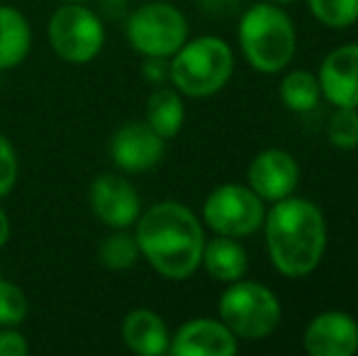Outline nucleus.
Instances as JSON below:
<instances>
[{"instance_id": "1", "label": "nucleus", "mask_w": 358, "mask_h": 356, "mask_svg": "<svg viewBox=\"0 0 358 356\" xmlns=\"http://www.w3.org/2000/svg\"><path fill=\"white\" fill-rule=\"evenodd\" d=\"M139 254L164 278L183 280L198 271L203 262L205 232L200 220L185 205L164 200L137 218Z\"/></svg>"}, {"instance_id": "2", "label": "nucleus", "mask_w": 358, "mask_h": 356, "mask_svg": "<svg viewBox=\"0 0 358 356\" xmlns=\"http://www.w3.org/2000/svg\"><path fill=\"white\" fill-rule=\"evenodd\" d=\"M271 262L287 278H302L320 266L327 252V222L312 200H275L264 220Z\"/></svg>"}, {"instance_id": "3", "label": "nucleus", "mask_w": 358, "mask_h": 356, "mask_svg": "<svg viewBox=\"0 0 358 356\" xmlns=\"http://www.w3.org/2000/svg\"><path fill=\"white\" fill-rule=\"evenodd\" d=\"M239 44L246 62L261 73H280L295 57L292 20L275 3L251 5L239 22Z\"/></svg>"}, {"instance_id": "4", "label": "nucleus", "mask_w": 358, "mask_h": 356, "mask_svg": "<svg viewBox=\"0 0 358 356\" xmlns=\"http://www.w3.org/2000/svg\"><path fill=\"white\" fill-rule=\"evenodd\" d=\"M234 71L231 47L220 37L185 42L171 57V83L188 98H208L229 83Z\"/></svg>"}, {"instance_id": "5", "label": "nucleus", "mask_w": 358, "mask_h": 356, "mask_svg": "<svg viewBox=\"0 0 358 356\" xmlns=\"http://www.w3.org/2000/svg\"><path fill=\"white\" fill-rule=\"evenodd\" d=\"M220 320L241 339H266L280 325V303L271 288L254 280H234L220 295Z\"/></svg>"}, {"instance_id": "6", "label": "nucleus", "mask_w": 358, "mask_h": 356, "mask_svg": "<svg viewBox=\"0 0 358 356\" xmlns=\"http://www.w3.org/2000/svg\"><path fill=\"white\" fill-rule=\"evenodd\" d=\"M127 42L142 57L169 59L188 42V22L176 5L156 0L137 8L127 20Z\"/></svg>"}, {"instance_id": "7", "label": "nucleus", "mask_w": 358, "mask_h": 356, "mask_svg": "<svg viewBox=\"0 0 358 356\" xmlns=\"http://www.w3.org/2000/svg\"><path fill=\"white\" fill-rule=\"evenodd\" d=\"M49 44L69 64H88L105 44V27L98 13L80 3H66L49 20Z\"/></svg>"}, {"instance_id": "8", "label": "nucleus", "mask_w": 358, "mask_h": 356, "mask_svg": "<svg viewBox=\"0 0 358 356\" xmlns=\"http://www.w3.org/2000/svg\"><path fill=\"white\" fill-rule=\"evenodd\" d=\"M203 220L208 227L224 237H249L264 227L266 205L251 188L239 183H224L208 195L203 205Z\"/></svg>"}, {"instance_id": "9", "label": "nucleus", "mask_w": 358, "mask_h": 356, "mask_svg": "<svg viewBox=\"0 0 358 356\" xmlns=\"http://www.w3.org/2000/svg\"><path fill=\"white\" fill-rule=\"evenodd\" d=\"M90 208L103 225L113 229H127L142 213V200L129 180L120 173H100L90 183Z\"/></svg>"}, {"instance_id": "10", "label": "nucleus", "mask_w": 358, "mask_h": 356, "mask_svg": "<svg viewBox=\"0 0 358 356\" xmlns=\"http://www.w3.org/2000/svg\"><path fill=\"white\" fill-rule=\"evenodd\" d=\"M166 154V139L149 127V122H127L113 134L110 157L115 166L127 173H144L159 166Z\"/></svg>"}, {"instance_id": "11", "label": "nucleus", "mask_w": 358, "mask_h": 356, "mask_svg": "<svg viewBox=\"0 0 358 356\" xmlns=\"http://www.w3.org/2000/svg\"><path fill=\"white\" fill-rule=\"evenodd\" d=\"M302 344L312 356H354L358 352V322L349 313L327 310L312 318Z\"/></svg>"}, {"instance_id": "12", "label": "nucleus", "mask_w": 358, "mask_h": 356, "mask_svg": "<svg viewBox=\"0 0 358 356\" xmlns=\"http://www.w3.org/2000/svg\"><path fill=\"white\" fill-rule=\"evenodd\" d=\"M300 180V166L295 157L283 149H266L256 154L249 166V188L266 203H275L292 195Z\"/></svg>"}, {"instance_id": "13", "label": "nucleus", "mask_w": 358, "mask_h": 356, "mask_svg": "<svg viewBox=\"0 0 358 356\" xmlns=\"http://www.w3.org/2000/svg\"><path fill=\"white\" fill-rule=\"evenodd\" d=\"M239 344L222 320L198 318L180 325L171 337L169 352L176 356H234Z\"/></svg>"}, {"instance_id": "14", "label": "nucleus", "mask_w": 358, "mask_h": 356, "mask_svg": "<svg viewBox=\"0 0 358 356\" xmlns=\"http://www.w3.org/2000/svg\"><path fill=\"white\" fill-rule=\"evenodd\" d=\"M320 88L334 108H358V44H346L320 66Z\"/></svg>"}, {"instance_id": "15", "label": "nucleus", "mask_w": 358, "mask_h": 356, "mask_svg": "<svg viewBox=\"0 0 358 356\" xmlns=\"http://www.w3.org/2000/svg\"><path fill=\"white\" fill-rule=\"evenodd\" d=\"M122 339L139 356H161L171 347V332L164 318L149 308L132 310L122 320Z\"/></svg>"}, {"instance_id": "16", "label": "nucleus", "mask_w": 358, "mask_h": 356, "mask_svg": "<svg viewBox=\"0 0 358 356\" xmlns=\"http://www.w3.org/2000/svg\"><path fill=\"white\" fill-rule=\"evenodd\" d=\"M200 264L208 269V273L215 280L234 283V280L244 278L246 269H249V254H246V249L234 237L217 234L215 239L205 242L203 262Z\"/></svg>"}, {"instance_id": "17", "label": "nucleus", "mask_w": 358, "mask_h": 356, "mask_svg": "<svg viewBox=\"0 0 358 356\" xmlns=\"http://www.w3.org/2000/svg\"><path fill=\"white\" fill-rule=\"evenodd\" d=\"M32 49V27L13 5H0V71L15 69Z\"/></svg>"}, {"instance_id": "18", "label": "nucleus", "mask_w": 358, "mask_h": 356, "mask_svg": "<svg viewBox=\"0 0 358 356\" xmlns=\"http://www.w3.org/2000/svg\"><path fill=\"white\" fill-rule=\"evenodd\" d=\"M185 120V105L178 90L173 88H159L149 95L146 103V122L156 134L164 139H173L183 129Z\"/></svg>"}, {"instance_id": "19", "label": "nucleus", "mask_w": 358, "mask_h": 356, "mask_svg": "<svg viewBox=\"0 0 358 356\" xmlns=\"http://www.w3.org/2000/svg\"><path fill=\"white\" fill-rule=\"evenodd\" d=\"M280 100L287 110L292 113H310L317 108L322 98V88L317 76H312L310 71H292L280 81Z\"/></svg>"}, {"instance_id": "20", "label": "nucleus", "mask_w": 358, "mask_h": 356, "mask_svg": "<svg viewBox=\"0 0 358 356\" xmlns=\"http://www.w3.org/2000/svg\"><path fill=\"white\" fill-rule=\"evenodd\" d=\"M139 257L142 254H139L137 237L124 232V229H115L113 234H108L98 249V262L105 269H113V271L132 269Z\"/></svg>"}, {"instance_id": "21", "label": "nucleus", "mask_w": 358, "mask_h": 356, "mask_svg": "<svg viewBox=\"0 0 358 356\" xmlns=\"http://www.w3.org/2000/svg\"><path fill=\"white\" fill-rule=\"evenodd\" d=\"M310 10L322 24L346 29L358 22V0H307Z\"/></svg>"}, {"instance_id": "22", "label": "nucleus", "mask_w": 358, "mask_h": 356, "mask_svg": "<svg viewBox=\"0 0 358 356\" xmlns=\"http://www.w3.org/2000/svg\"><path fill=\"white\" fill-rule=\"evenodd\" d=\"M327 137H329L331 147L351 149L358 147V108H336V113L331 115L329 127H327Z\"/></svg>"}, {"instance_id": "23", "label": "nucleus", "mask_w": 358, "mask_h": 356, "mask_svg": "<svg viewBox=\"0 0 358 356\" xmlns=\"http://www.w3.org/2000/svg\"><path fill=\"white\" fill-rule=\"evenodd\" d=\"M27 318V295L13 280L0 278V327H17Z\"/></svg>"}, {"instance_id": "24", "label": "nucleus", "mask_w": 358, "mask_h": 356, "mask_svg": "<svg viewBox=\"0 0 358 356\" xmlns=\"http://www.w3.org/2000/svg\"><path fill=\"white\" fill-rule=\"evenodd\" d=\"M17 154H15V147L3 132H0V198L10 193L15 188V180H17Z\"/></svg>"}, {"instance_id": "25", "label": "nucleus", "mask_w": 358, "mask_h": 356, "mask_svg": "<svg viewBox=\"0 0 358 356\" xmlns=\"http://www.w3.org/2000/svg\"><path fill=\"white\" fill-rule=\"evenodd\" d=\"M29 344L15 327L0 329V356H27Z\"/></svg>"}, {"instance_id": "26", "label": "nucleus", "mask_w": 358, "mask_h": 356, "mask_svg": "<svg viewBox=\"0 0 358 356\" xmlns=\"http://www.w3.org/2000/svg\"><path fill=\"white\" fill-rule=\"evenodd\" d=\"M142 73H144L146 81L164 83L171 78V62H166V59H161V57H146Z\"/></svg>"}, {"instance_id": "27", "label": "nucleus", "mask_w": 358, "mask_h": 356, "mask_svg": "<svg viewBox=\"0 0 358 356\" xmlns=\"http://www.w3.org/2000/svg\"><path fill=\"white\" fill-rule=\"evenodd\" d=\"M239 0H203V8L215 15H229L236 10Z\"/></svg>"}, {"instance_id": "28", "label": "nucleus", "mask_w": 358, "mask_h": 356, "mask_svg": "<svg viewBox=\"0 0 358 356\" xmlns=\"http://www.w3.org/2000/svg\"><path fill=\"white\" fill-rule=\"evenodd\" d=\"M103 3V13L110 17H120L127 10V0H100Z\"/></svg>"}, {"instance_id": "29", "label": "nucleus", "mask_w": 358, "mask_h": 356, "mask_svg": "<svg viewBox=\"0 0 358 356\" xmlns=\"http://www.w3.org/2000/svg\"><path fill=\"white\" fill-rule=\"evenodd\" d=\"M8 239H10V220H8V213L0 208V249L8 244Z\"/></svg>"}, {"instance_id": "30", "label": "nucleus", "mask_w": 358, "mask_h": 356, "mask_svg": "<svg viewBox=\"0 0 358 356\" xmlns=\"http://www.w3.org/2000/svg\"><path fill=\"white\" fill-rule=\"evenodd\" d=\"M268 3H275V5H285V3H292V0H268Z\"/></svg>"}, {"instance_id": "31", "label": "nucleus", "mask_w": 358, "mask_h": 356, "mask_svg": "<svg viewBox=\"0 0 358 356\" xmlns=\"http://www.w3.org/2000/svg\"><path fill=\"white\" fill-rule=\"evenodd\" d=\"M64 3H85V0H64Z\"/></svg>"}]
</instances>
